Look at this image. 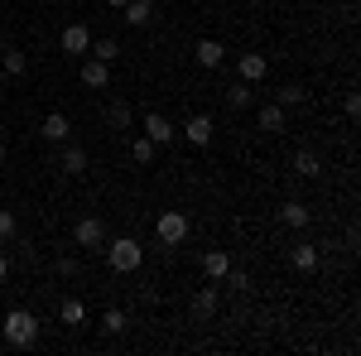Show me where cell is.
I'll use <instances>...</instances> for the list:
<instances>
[{
    "instance_id": "obj_1",
    "label": "cell",
    "mask_w": 361,
    "mask_h": 356,
    "mask_svg": "<svg viewBox=\"0 0 361 356\" xmlns=\"http://www.w3.org/2000/svg\"><path fill=\"white\" fill-rule=\"evenodd\" d=\"M0 337H5V347H34L39 342V318L29 308H10L0 318Z\"/></svg>"
},
{
    "instance_id": "obj_2",
    "label": "cell",
    "mask_w": 361,
    "mask_h": 356,
    "mask_svg": "<svg viewBox=\"0 0 361 356\" xmlns=\"http://www.w3.org/2000/svg\"><path fill=\"white\" fill-rule=\"evenodd\" d=\"M106 265H111L116 274H135L140 265H145V246H140L135 236H106Z\"/></svg>"
},
{
    "instance_id": "obj_3",
    "label": "cell",
    "mask_w": 361,
    "mask_h": 356,
    "mask_svg": "<svg viewBox=\"0 0 361 356\" xmlns=\"http://www.w3.org/2000/svg\"><path fill=\"white\" fill-rule=\"evenodd\" d=\"M188 231H193V221H188V212H178V207L159 212V221H154V236H159V246H169V250L183 246V241H188Z\"/></svg>"
},
{
    "instance_id": "obj_4",
    "label": "cell",
    "mask_w": 361,
    "mask_h": 356,
    "mask_svg": "<svg viewBox=\"0 0 361 356\" xmlns=\"http://www.w3.org/2000/svg\"><path fill=\"white\" fill-rule=\"evenodd\" d=\"M106 217H97V212H87V217H78L73 221V246L78 250H102L106 246Z\"/></svg>"
},
{
    "instance_id": "obj_5",
    "label": "cell",
    "mask_w": 361,
    "mask_h": 356,
    "mask_svg": "<svg viewBox=\"0 0 361 356\" xmlns=\"http://www.w3.org/2000/svg\"><path fill=\"white\" fill-rule=\"evenodd\" d=\"M140 135H149L159 149H164V145L178 140V125H173L169 116H159V111H145V116H140Z\"/></svg>"
},
{
    "instance_id": "obj_6",
    "label": "cell",
    "mask_w": 361,
    "mask_h": 356,
    "mask_svg": "<svg viewBox=\"0 0 361 356\" xmlns=\"http://www.w3.org/2000/svg\"><path fill=\"white\" fill-rule=\"evenodd\" d=\"M212 135H217V121H212L207 111H197V116L183 121V140H188V145H212Z\"/></svg>"
},
{
    "instance_id": "obj_7",
    "label": "cell",
    "mask_w": 361,
    "mask_h": 356,
    "mask_svg": "<svg viewBox=\"0 0 361 356\" xmlns=\"http://www.w3.org/2000/svg\"><path fill=\"white\" fill-rule=\"evenodd\" d=\"M265 73H270L265 54H241V58H236V78H241V82L260 87V82H265Z\"/></svg>"
},
{
    "instance_id": "obj_8",
    "label": "cell",
    "mask_w": 361,
    "mask_h": 356,
    "mask_svg": "<svg viewBox=\"0 0 361 356\" xmlns=\"http://www.w3.org/2000/svg\"><path fill=\"white\" fill-rule=\"evenodd\" d=\"M58 44H63V54H87L92 49V29L87 25H63V34H58Z\"/></svg>"
},
{
    "instance_id": "obj_9",
    "label": "cell",
    "mask_w": 361,
    "mask_h": 356,
    "mask_svg": "<svg viewBox=\"0 0 361 356\" xmlns=\"http://www.w3.org/2000/svg\"><path fill=\"white\" fill-rule=\"evenodd\" d=\"M284 121H289V111L279 106V102H265V106L255 111V125H260L265 135H279V130H284Z\"/></svg>"
},
{
    "instance_id": "obj_10",
    "label": "cell",
    "mask_w": 361,
    "mask_h": 356,
    "mask_svg": "<svg viewBox=\"0 0 361 356\" xmlns=\"http://www.w3.org/2000/svg\"><path fill=\"white\" fill-rule=\"evenodd\" d=\"M39 135L49 140V145H63V140H73V121H68L63 111H54V116H44V125H39Z\"/></svg>"
},
{
    "instance_id": "obj_11",
    "label": "cell",
    "mask_w": 361,
    "mask_h": 356,
    "mask_svg": "<svg viewBox=\"0 0 361 356\" xmlns=\"http://www.w3.org/2000/svg\"><path fill=\"white\" fill-rule=\"evenodd\" d=\"M82 87H92V92L102 87V92H106V87H111V63H102V58H87V63H82Z\"/></svg>"
},
{
    "instance_id": "obj_12",
    "label": "cell",
    "mask_w": 361,
    "mask_h": 356,
    "mask_svg": "<svg viewBox=\"0 0 361 356\" xmlns=\"http://www.w3.org/2000/svg\"><path fill=\"white\" fill-rule=\"evenodd\" d=\"M58 168H63L68 178H78V173H87V149H82V145H68V140H63V154H58Z\"/></svg>"
},
{
    "instance_id": "obj_13",
    "label": "cell",
    "mask_w": 361,
    "mask_h": 356,
    "mask_svg": "<svg viewBox=\"0 0 361 356\" xmlns=\"http://www.w3.org/2000/svg\"><path fill=\"white\" fill-rule=\"evenodd\" d=\"M279 221H284L289 231H304L308 221H313V212H308V202H299V197H289V202L279 207Z\"/></svg>"
},
{
    "instance_id": "obj_14",
    "label": "cell",
    "mask_w": 361,
    "mask_h": 356,
    "mask_svg": "<svg viewBox=\"0 0 361 356\" xmlns=\"http://www.w3.org/2000/svg\"><path fill=\"white\" fill-rule=\"evenodd\" d=\"M289 265L299 274H313L318 270V246L313 241H294V250H289Z\"/></svg>"
},
{
    "instance_id": "obj_15",
    "label": "cell",
    "mask_w": 361,
    "mask_h": 356,
    "mask_svg": "<svg viewBox=\"0 0 361 356\" xmlns=\"http://www.w3.org/2000/svg\"><path fill=\"white\" fill-rule=\"evenodd\" d=\"M193 58H197V68H222V58H226V49L217 44V39H197V49H193Z\"/></svg>"
},
{
    "instance_id": "obj_16",
    "label": "cell",
    "mask_w": 361,
    "mask_h": 356,
    "mask_svg": "<svg viewBox=\"0 0 361 356\" xmlns=\"http://www.w3.org/2000/svg\"><path fill=\"white\" fill-rule=\"evenodd\" d=\"M106 125H111V130H130V125H135V111H130L126 97H116L111 106H106Z\"/></svg>"
},
{
    "instance_id": "obj_17",
    "label": "cell",
    "mask_w": 361,
    "mask_h": 356,
    "mask_svg": "<svg viewBox=\"0 0 361 356\" xmlns=\"http://www.w3.org/2000/svg\"><path fill=\"white\" fill-rule=\"evenodd\" d=\"M231 270V255H226L222 246L217 250H207V255H202V274H207V279H212V284H222V274Z\"/></svg>"
},
{
    "instance_id": "obj_18",
    "label": "cell",
    "mask_w": 361,
    "mask_h": 356,
    "mask_svg": "<svg viewBox=\"0 0 361 356\" xmlns=\"http://www.w3.org/2000/svg\"><path fill=\"white\" fill-rule=\"evenodd\" d=\"M289 168H294L299 178H318V173H323V159H318L313 149H294V159H289Z\"/></svg>"
},
{
    "instance_id": "obj_19",
    "label": "cell",
    "mask_w": 361,
    "mask_h": 356,
    "mask_svg": "<svg viewBox=\"0 0 361 356\" xmlns=\"http://www.w3.org/2000/svg\"><path fill=\"white\" fill-rule=\"evenodd\" d=\"M226 106H231V111H250V106H255V87L236 78V82L226 87Z\"/></svg>"
},
{
    "instance_id": "obj_20",
    "label": "cell",
    "mask_w": 361,
    "mask_h": 356,
    "mask_svg": "<svg viewBox=\"0 0 361 356\" xmlns=\"http://www.w3.org/2000/svg\"><path fill=\"white\" fill-rule=\"evenodd\" d=\"M121 15H126V25H130V29H145L149 20H154V5H149V0H126Z\"/></svg>"
},
{
    "instance_id": "obj_21",
    "label": "cell",
    "mask_w": 361,
    "mask_h": 356,
    "mask_svg": "<svg viewBox=\"0 0 361 356\" xmlns=\"http://www.w3.org/2000/svg\"><path fill=\"white\" fill-rule=\"evenodd\" d=\"M217 303H222L217 284H202V289L193 294V313H197V318H212V313H217Z\"/></svg>"
},
{
    "instance_id": "obj_22",
    "label": "cell",
    "mask_w": 361,
    "mask_h": 356,
    "mask_svg": "<svg viewBox=\"0 0 361 356\" xmlns=\"http://www.w3.org/2000/svg\"><path fill=\"white\" fill-rule=\"evenodd\" d=\"M0 73H5V78H25L29 58L20 54V49H0Z\"/></svg>"
},
{
    "instance_id": "obj_23",
    "label": "cell",
    "mask_w": 361,
    "mask_h": 356,
    "mask_svg": "<svg viewBox=\"0 0 361 356\" xmlns=\"http://www.w3.org/2000/svg\"><path fill=\"white\" fill-rule=\"evenodd\" d=\"M58 318H63L68 328H82V323H87V303L82 299H63V303H58Z\"/></svg>"
},
{
    "instance_id": "obj_24",
    "label": "cell",
    "mask_w": 361,
    "mask_h": 356,
    "mask_svg": "<svg viewBox=\"0 0 361 356\" xmlns=\"http://www.w3.org/2000/svg\"><path fill=\"white\" fill-rule=\"evenodd\" d=\"M130 154H135V164L145 168V164H154V154H159V145H154L149 135H135V140H130Z\"/></svg>"
},
{
    "instance_id": "obj_25",
    "label": "cell",
    "mask_w": 361,
    "mask_h": 356,
    "mask_svg": "<svg viewBox=\"0 0 361 356\" xmlns=\"http://www.w3.org/2000/svg\"><path fill=\"white\" fill-rule=\"evenodd\" d=\"M304 97H308V92H304L299 82H284V87L275 92V102H279L284 111H289V106H304Z\"/></svg>"
},
{
    "instance_id": "obj_26",
    "label": "cell",
    "mask_w": 361,
    "mask_h": 356,
    "mask_svg": "<svg viewBox=\"0 0 361 356\" xmlns=\"http://www.w3.org/2000/svg\"><path fill=\"white\" fill-rule=\"evenodd\" d=\"M126 328H130V318H126L121 308H106V313H102V332H111V337H121Z\"/></svg>"
},
{
    "instance_id": "obj_27",
    "label": "cell",
    "mask_w": 361,
    "mask_h": 356,
    "mask_svg": "<svg viewBox=\"0 0 361 356\" xmlns=\"http://www.w3.org/2000/svg\"><path fill=\"white\" fill-rule=\"evenodd\" d=\"M87 54L102 58V63H116V58H121V44H116V39H97V44L87 49Z\"/></svg>"
},
{
    "instance_id": "obj_28",
    "label": "cell",
    "mask_w": 361,
    "mask_h": 356,
    "mask_svg": "<svg viewBox=\"0 0 361 356\" xmlns=\"http://www.w3.org/2000/svg\"><path fill=\"white\" fill-rule=\"evenodd\" d=\"M222 284H231L236 294H246V289H250V274H246V270H236V265H231V270L222 274Z\"/></svg>"
},
{
    "instance_id": "obj_29",
    "label": "cell",
    "mask_w": 361,
    "mask_h": 356,
    "mask_svg": "<svg viewBox=\"0 0 361 356\" xmlns=\"http://www.w3.org/2000/svg\"><path fill=\"white\" fill-rule=\"evenodd\" d=\"M58 274H63V279H78V274H82V265H78L73 255H58Z\"/></svg>"
},
{
    "instance_id": "obj_30",
    "label": "cell",
    "mask_w": 361,
    "mask_h": 356,
    "mask_svg": "<svg viewBox=\"0 0 361 356\" xmlns=\"http://www.w3.org/2000/svg\"><path fill=\"white\" fill-rule=\"evenodd\" d=\"M10 236H15V212L0 207V241H10Z\"/></svg>"
},
{
    "instance_id": "obj_31",
    "label": "cell",
    "mask_w": 361,
    "mask_h": 356,
    "mask_svg": "<svg viewBox=\"0 0 361 356\" xmlns=\"http://www.w3.org/2000/svg\"><path fill=\"white\" fill-rule=\"evenodd\" d=\"M342 111H347L352 121H357V116H361V97H357V92H347V102H342Z\"/></svg>"
},
{
    "instance_id": "obj_32",
    "label": "cell",
    "mask_w": 361,
    "mask_h": 356,
    "mask_svg": "<svg viewBox=\"0 0 361 356\" xmlns=\"http://www.w3.org/2000/svg\"><path fill=\"white\" fill-rule=\"evenodd\" d=\"M5 279H10V255L0 250V284H5Z\"/></svg>"
},
{
    "instance_id": "obj_33",
    "label": "cell",
    "mask_w": 361,
    "mask_h": 356,
    "mask_svg": "<svg viewBox=\"0 0 361 356\" xmlns=\"http://www.w3.org/2000/svg\"><path fill=\"white\" fill-rule=\"evenodd\" d=\"M106 5H111V10H126V0H106Z\"/></svg>"
},
{
    "instance_id": "obj_34",
    "label": "cell",
    "mask_w": 361,
    "mask_h": 356,
    "mask_svg": "<svg viewBox=\"0 0 361 356\" xmlns=\"http://www.w3.org/2000/svg\"><path fill=\"white\" fill-rule=\"evenodd\" d=\"M5 159H10V154H5V145H0V168H5Z\"/></svg>"
},
{
    "instance_id": "obj_35",
    "label": "cell",
    "mask_w": 361,
    "mask_h": 356,
    "mask_svg": "<svg viewBox=\"0 0 361 356\" xmlns=\"http://www.w3.org/2000/svg\"><path fill=\"white\" fill-rule=\"evenodd\" d=\"M5 82H10V78H5V73H0V87H5Z\"/></svg>"
},
{
    "instance_id": "obj_36",
    "label": "cell",
    "mask_w": 361,
    "mask_h": 356,
    "mask_svg": "<svg viewBox=\"0 0 361 356\" xmlns=\"http://www.w3.org/2000/svg\"><path fill=\"white\" fill-rule=\"evenodd\" d=\"M0 49H5V34H0Z\"/></svg>"
},
{
    "instance_id": "obj_37",
    "label": "cell",
    "mask_w": 361,
    "mask_h": 356,
    "mask_svg": "<svg viewBox=\"0 0 361 356\" xmlns=\"http://www.w3.org/2000/svg\"><path fill=\"white\" fill-rule=\"evenodd\" d=\"M149 5H154V0H149Z\"/></svg>"
}]
</instances>
